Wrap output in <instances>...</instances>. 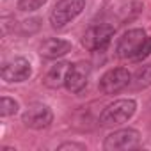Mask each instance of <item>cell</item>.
Wrapping results in <instances>:
<instances>
[{
	"label": "cell",
	"instance_id": "7",
	"mask_svg": "<svg viewBox=\"0 0 151 151\" xmlns=\"http://www.w3.org/2000/svg\"><path fill=\"white\" fill-rule=\"evenodd\" d=\"M0 75H2V80L7 84H20L30 78L32 75V66L25 57H14L7 62H4L2 69H0Z\"/></svg>",
	"mask_w": 151,
	"mask_h": 151
},
{
	"label": "cell",
	"instance_id": "2",
	"mask_svg": "<svg viewBox=\"0 0 151 151\" xmlns=\"http://www.w3.org/2000/svg\"><path fill=\"white\" fill-rule=\"evenodd\" d=\"M86 7V0H59L50 13V23L53 29H62L73 22Z\"/></svg>",
	"mask_w": 151,
	"mask_h": 151
},
{
	"label": "cell",
	"instance_id": "1",
	"mask_svg": "<svg viewBox=\"0 0 151 151\" xmlns=\"http://www.w3.org/2000/svg\"><path fill=\"white\" fill-rule=\"evenodd\" d=\"M137 110V101L133 98H123L109 103L100 114L101 126H121L128 123Z\"/></svg>",
	"mask_w": 151,
	"mask_h": 151
},
{
	"label": "cell",
	"instance_id": "10",
	"mask_svg": "<svg viewBox=\"0 0 151 151\" xmlns=\"http://www.w3.org/2000/svg\"><path fill=\"white\" fill-rule=\"evenodd\" d=\"M71 52V43L60 37H48L39 45V53L45 59H59Z\"/></svg>",
	"mask_w": 151,
	"mask_h": 151
},
{
	"label": "cell",
	"instance_id": "8",
	"mask_svg": "<svg viewBox=\"0 0 151 151\" xmlns=\"http://www.w3.org/2000/svg\"><path fill=\"white\" fill-rule=\"evenodd\" d=\"M53 121V112L48 105L45 103H32L29 105V109L22 114V123L27 128L32 130H43L48 128Z\"/></svg>",
	"mask_w": 151,
	"mask_h": 151
},
{
	"label": "cell",
	"instance_id": "16",
	"mask_svg": "<svg viewBox=\"0 0 151 151\" xmlns=\"http://www.w3.org/2000/svg\"><path fill=\"white\" fill-rule=\"evenodd\" d=\"M59 151H64V149H77V151H86V146L84 144H77V142H64L57 147Z\"/></svg>",
	"mask_w": 151,
	"mask_h": 151
},
{
	"label": "cell",
	"instance_id": "6",
	"mask_svg": "<svg viewBox=\"0 0 151 151\" xmlns=\"http://www.w3.org/2000/svg\"><path fill=\"white\" fill-rule=\"evenodd\" d=\"M132 82V73L126 68H112L109 69L98 82V89L105 96L117 94L119 91L126 89Z\"/></svg>",
	"mask_w": 151,
	"mask_h": 151
},
{
	"label": "cell",
	"instance_id": "15",
	"mask_svg": "<svg viewBox=\"0 0 151 151\" xmlns=\"http://www.w3.org/2000/svg\"><path fill=\"white\" fill-rule=\"evenodd\" d=\"M149 55H151V37L146 39V43H144V46H142V50H140V53L137 55L135 60H142V59H146V57H149Z\"/></svg>",
	"mask_w": 151,
	"mask_h": 151
},
{
	"label": "cell",
	"instance_id": "14",
	"mask_svg": "<svg viewBox=\"0 0 151 151\" xmlns=\"http://www.w3.org/2000/svg\"><path fill=\"white\" fill-rule=\"evenodd\" d=\"M48 0H18V9L23 13H32L37 11L39 7H43Z\"/></svg>",
	"mask_w": 151,
	"mask_h": 151
},
{
	"label": "cell",
	"instance_id": "3",
	"mask_svg": "<svg viewBox=\"0 0 151 151\" xmlns=\"http://www.w3.org/2000/svg\"><path fill=\"white\" fill-rule=\"evenodd\" d=\"M116 34V27L110 23H96L93 27H89L82 37V45L86 46V50L89 52H101L105 50L112 37Z\"/></svg>",
	"mask_w": 151,
	"mask_h": 151
},
{
	"label": "cell",
	"instance_id": "11",
	"mask_svg": "<svg viewBox=\"0 0 151 151\" xmlns=\"http://www.w3.org/2000/svg\"><path fill=\"white\" fill-rule=\"evenodd\" d=\"M69 62H55L50 69H48V73H46V77H45V86L46 87H50V89H57V87H60V86H64V82H66V75H68V71H69Z\"/></svg>",
	"mask_w": 151,
	"mask_h": 151
},
{
	"label": "cell",
	"instance_id": "9",
	"mask_svg": "<svg viewBox=\"0 0 151 151\" xmlns=\"http://www.w3.org/2000/svg\"><path fill=\"white\" fill-rule=\"evenodd\" d=\"M89 77H91V64L89 62H75L69 66V71L66 75V82H64V87L73 93V94H78L82 93L87 84H89Z\"/></svg>",
	"mask_w": 151,
	"mask_h": 151
},
{
	"label": "cell",
	"instance_id": "13",
	"mask_svg": "<svg viewBox=\"0 0 151 151\" xmlns=\"http://www.w3.org/2000/svg\"><path fill=\"white\" fill-rule=\"evenodd\" d=\"M20 105L16 100L9 98V96H2V100H0V116L2 117H9V116H14L18 112Z\"/></svg>",
	"mask_w": 151,
	"mask_h": 151
},
{
	"label": "cell",
	"instance_id": "4",
	"mask_svg": "<svg viewBox=\"0 0 151 151\" xmlns=\"http://www.w3.org/2000/svg\"><path fill=\"white\" fill-rule=\"evenodd\" d=\"M146 39H147V36H146L144 29H130V30H126L117 41L116 55L119 59H133L135 60L137 55L140 53Z\"/></svg>",
	"mask_w": 151,
	"mask_h": 151
},
{
	"label": "cell",
	"instance_id": "12",
	"mask_svg": "<svg viewBox=\"0 0 151 151\" xmlns=\"http://www.w3.org/2000/svg\"><path fill=\"white\" fill-rule=\"evenodd\" d=\"M149 86H151V64H146L135 71V75L132 77V82H130V87L133 91H140Z\"/></svg>",
	"mask_w": 151,
	"mask_h": 151
},
{
	"label": "cell",
	"instance_id": "5",
	"mask_svg": "<svg viewBox=\"0 0 151 151\" xmlns=\"http://www.w3.org/2000/svg\"><path fill=\"white\" fill-rule=\"evenodd\" d=\"M140 146V133L135 128H121L109 133L103 140L105 151H128Z\"/></svg>",
	"mask_w": 151,
	"mask_h": 151
}]
</instances>
